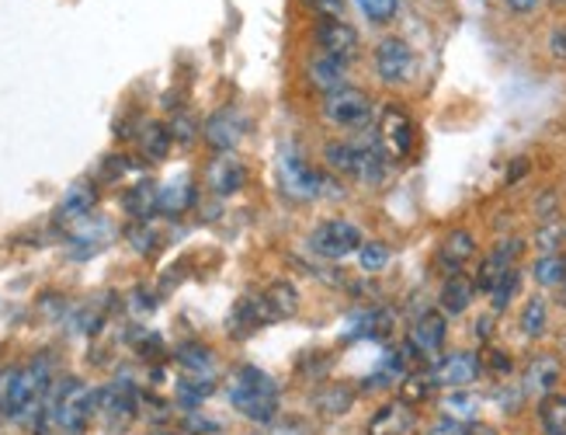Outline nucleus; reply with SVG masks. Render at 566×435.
Listing matches in <instances>:
<instances>
[{"label":"nucleus","mask_w":566,"mask_h":435,"mask_svg":"<svg viewBox=\"0 0 566 435\" xmlns=\"http://www.w3.org/2000/svg\"><path fill=\"white\" fill-rule=\"evenodd\" d=\"M563 234H566V227H559V220H546V224H538V227H535V234H532L528 245H535L538 255H553V251H559V248L566 245Z\"/></svg>","instance_id":"58836bf2"},{"label":"nucleus","mask_w":566,"mask_h":435,"mask_svg":"<svg viewBox=\"0 0 566 435\" xmlns=\"http://www.w3.org/2000/svg\"><path fill=\"white\" fill-rule=\"evenodd\" d=\"M528 175V160L522 157V160H511V167H507V185H514L518 178H525Z\"/></svg>","instance_id":"de8ad7c7"},{"label":"nucleus","mask_w":566,"mask_h":435,"mask_svg":"<svg viewBox=\"0 0 566 435\" xmlns=\"http://www.w3.org/2000/svg\"><path fill=\"white\" fill-rule=\"evenodd\" d=\"M424 373L438 394L441 391H470V386H480L486 380L480 349H449L446 355H438Z\"/></svg>","instance_id":"39448f33"},{"label":"nucleus","mask_w":566,"mask_h":435,"mask_svg":"<svg viewBox=\"0 0 566 435\" xmlns=\"http://www.w3.org/2000/svg\"><path fill=\"white\" fill-rule=\"evenodd\" d=\"M178 404L185 411H199L212 394H216V376H195V373H185L178 380Z\"/></svg>","instance_id":"f704fd0d"},{"label":"nucleus","mask_w":566,"mask_h":435,"mask_svg":"<svg viewBox=\"0 0 566 435\" xmlns=\"http://www.w3.org/2000/svg\"><path fill=\"white\" fill-rule=\"evenodd\" d=\"M549 4H556V8H566V0H549Z\"/></svg>","instance_id":"09e8293b"},{"label":"nucleus","mask_w":566,"mask_h":435,"mask_svg":"<svg viewBox=\"0 0 566 435\" xmlns=\"http://www.w3.org/2000/svg\"><path fill=\"white\" fill-rule=\"evenodd\" d=\"M563 289H566V282H563Z\"/></svg>","instance_id":"8fccbe9b"},{"label":"nucleus","mask_w":566,"mask_h":435,"mask_svg":"<svg viewBox=\"0 0 566 435\" xmlns=\"http://www.w3.org/2000/svg\"><path fill=\"white\" fill-rule=\"evenodd\" d=\"M546 53H549V60L566 63V21H563V25H556V29H549V35H546Z\"/></svg>","instance_id":"a19ab883"},{"label":"nucleus","mask_w":566,"mask_h":435,"mask_svg":"<svg viewBox=\"0 0 566 435\" xmlns=\"http://www.w3.org/2000/svg\"><path fill=\"white\" fill-rule=\"evenodd\" d=\"M112 234V227L105 224V220H84L77 230H73L70 234V255L73 258H91V255H97V251H102L105 245H108V237Z\"/></svg>","instance_id":"7c9ffc66"},{"label":"nucleus","mask_w":566,"mask_h":435,"mask_svg":"<svg viewBox=\"0 0 566 435\" xmlns=\"http://www.w3.org/2000/svg\"><path fill=\"white\" fill-rule=\"evenodd\" d=\"M553 331V303L546 293H532L518 303V334L525 342L538 345L546 342Z\"/></svg>","instance_id":"412c9836"},{"label":"nucleus","mask_w":566,"mask_h":435,"mask_svg":"<svg viewBox=\"0 0 566 435\" xmlns=\"http://www.w3.org/2000/svg\"><path fill=\"white\" fill-rule=\"evenodd\" d=\"M303 77H306V84L316 94H324V99H327V94L348 87V63H340L334 56H324V53H313L303 63Z\"/></svg>","instance_id":"4be33fe9"},{"label":"nucleus","mask_w":566,"mask_h":435,"mask_svg":"<svg viewBox=\"0 0 566 435\" xmlns=\"http://www.w3.org/2000/svg\"><path fill=\"white\" fill-rule=\"evenodd\" d=\"M373 136L379 139V147L386 151V157L392 164L410 160L413 151H417V123L410 118V112L400 108V105H386L379 112L376 126H373Z\"/></svg>","instance_id":"9d476101"},{"label":"nucleus","mask_w":566,"mask_h":435,"mask_svg":"<svg viewBox=\"0 0 566 435\" xmlns=\"http://www.w3.org/2000/svg\"><path fill=\"white\" fill-rule=\"evenodd\" d=\"M525 272L538 286V293H553V289H563V282H566V255L563 251L535 255Z\"/></svg>","instance_id":"cd10ccee"},{"label":"nucleus","mask_w":566,"mask_h":435,"mask_svg":"<svg viewBox=\"0 0 566 435\" xmlns=\"http://www.w3.org/2000/svg\"><path fill=\"white\" fill-rule=\"evenodd\" d=\"M126 172H129V160L118 157V154H108L105 164H102V172H97V175H102V182H118Z\"/></svg>","instance_id":"37998d69"},{"label":"nucleus","mask_w":566,"mask_h":435,"mask_svg":"<svg viewBox=\"0 0 566 435\" xmlns=\"http://www.w3.org/2000/svg\"><path fill=\"white\" fill-rule=\"evenodd\" d=\"M538 4H543V0H504V8L511 14H532V11H538Z\"/></svg>","instance_id":"49530a36"},{"label":"nucleus","mask_w":566,"mask_h":435,"mask_svg":"<svg viewBox=\"0 0 566 435\" xmlns=\"http://www.w3.org/2000/svg\"><path fill=\"white\" fill-rule=\"evenodd\" d=\"M525 251H528V240L522 234L497 237L494 245H490V251L476 258V269H473V282L480 289V297H486L490 289H494V282L504 279L511 269H522Z\"/></svg>","instance_id":"6e6552de"},{"label":"nucleus","mask_w":566,"mask_h":435,"mask_svg":"<svg viewBox=\"0 0 566 435\" xmlns=\"http://www.w3.org/2000/svg\"><path fill=\"white\" fill-rule=\"evenodd\" d=\"M518 435H522V432H518Z\"/></svg>","instance_id":"603ef678"},{"label":"nucleus","mask_w":566,"mask_h":435,"mask_svg":"<svg viewBox=\"0 0 566 435\" xmlns=\"http://www.w3.org/2000/svg\"><path fill=\"white\" fill-rule=\"evenodd\" d=\"M170 143H175V136H170V126L164 123H143L139 130V151L146 160H164L170 154Z\"/></svg>","instance_id":"c9c22d12"},{"label":"nucleus","mask_w":566,"mask_h":435,"mask_svg":"<svg viewBox=\"0 0 566 435\" xmlns=\"http://www.w3.org/2000/svg\"><path fill=\"white\" fill-rule=\"evenodd\" d=\"M483 352V373H486V380L490 383H507V380H518V370H522V362L514 359V352L511 349H504V345H483L480 349Z\"/></svg>","instance_id":"c85d7f7f"},{"label":"nucleus","mask_w":566,"mask_h":435,"mask_svg":"<svg viewBox=\"0 0 566 435\" xmlns=\"http://www.w3.org/2000/svg\"><path fill=\"white\" fill-rule=\"evenodd\" d=\"M303 4H306L310 11H316V18H319V14L344 18V0H303Z\"/></svg>","instance_id":"a18cd8bd"},{"label":"nucleus","mask_w":566,"mask_h":435,"mask_svg":"<svg viewBox=\"0 0 566 435\" xmlns=\"http://www.w3.org/2000/svg\"><path fill=\"white\" fill-rule=\"evenodd\" d=\"M310 404H313V411L319 418H340V415H348L352 404H355V386L352 383H337V380H331V383L319 380Z\"/></svg>","instance_id":"b1692460"},{"label":"nucleus","mask_w":566,"mask_h":435,"mask_svg":"<svg viewBox=\"0 0 566 435\" xmlns=\"http://www.w3.org/2000/svg\"><path fill=\"white\" fill-rule=\"evenodd\" d=\"M170 136H175L178 143H191L195 136H199V126H195V118L188 112H181L175 123H170Z\"/></svg>","instance_id":"79ce46f5"},{"label":"nucleus","mask_w":566,"mask_h":435,"mask_svg":"<svg viewBox=\"0 0 566 435\" xmlns=\"http://www.w3.org/2000/svg\"><path fill=\"white\" fill-rule=\"evenodd\" d=\"M126 237H129V245H133L136 255H154L160 248V234L154 230V220L150 224H133Z\"/></svg>","instance_id":"ea45409f"},{"label":"nucleus","mask_w":566,"mask_h":435,"mask_svg":"<svg viewBox=\"0 0 566 435\" xmlns=\"http://www.w3.org/2000/svg\"><path fill=\"white\" fill-rule=\"evenodd\" d=\"M310 42L316 45V53L334 56L340 63H352L361 53V35L352 21L344 18H331V14H319L313 18V29H310Z\"/></svg>","instance_id":"ddd939ff"},{"label":"nucleus","mask_w":566,"mask_h":435,"mask_svg":"<svg viewBox=\"0 0 566 435\" xmlns=\"http://www.w3.org/2000/svg\"><path fill=\"white\" fill-rule=\"evenodd\" d=\"M227 397L237 415L254 425H272L279 418V401H282L279 383L261 366H251V362L233 370V376L227 383Z\"/></svg>","instance_id":"7ed1b4c3"},{"label":"nucleus","mask_w":566,"mask_h":435,"mask_svg":"<svg viewBox=\"0 0 566 435\" xmlns=\"http://www.w3.org/2000/svg\"><path fill=\"white\" fill-rule=\"evenodd\" d=\"M400 4L403 0H355V8L361 11L365 21H373V25H392L400 14Z\"/></svg>","instance_id":"4c0bfd02"},{"label":"nucleus","mask_w":566,"mask_h":435,"mask_svg":"<svg viewBox=\"0 0 566 435\" xmlns=\"http://www.w3.org/2000/svg\"><path fill=\"white\" fill-rule=\"evenodd\" d=\"M261 307H264V318L268 324H275V321H289L295 310H300V289H295L292 282L279 279L264 289V293L258 297Z\"/></svg>","instance_id":"bb28decb"},{"label":"nucleus","mask_w":566,"mask_h":435,"mask_svg":"<svg viewBox=\"0 0 566 435\" xmlns=\"http://www.w3.org/2000/svg\"><path fill=\"white\" fill-rule=\"evenodd\" d=\"M494 324H497V313H490V310H486V313H480V318H476V328H473V334H476L480 349L494 342Z\"/></svg>","instance_id":"c03bdc74"},{"label":"nucleus","mask_w":566,"mask_h":435,"mask_svg":"<svg viewBox=\"0 0 566 435\" xmlns=\"http://www.w3.org/2000/svg\"><path fill=\"white\" fill-rule=\"evenodd\" d=\"M563 380H566V362L559 352H549V349L532 352L518 370V383H522V391L528 394L532 404L538 397L563 391Z\"/></svg>","instance_id":"f8f14e48"},{"label":"nucleus","mask_w":566,"mask_h":435,"mask_svg":"<svg viewBox=\"0 0 566 435\" xmlns=\"http://www.w3.org/2000/svg\"><path fill=\"white\" fill-rule=\"evenodd\" d=\"M361 227L352 224V220H340V216H331V220H319L310 237H306V248L313 258L319 261H344V258H352L358 255L361 248Z\"/></svg>","instance_id":"0eeeda50"},{"label":"nucleus","mask_w":566,"mask_h":435,"mask_svg":"<svg viewBox=\"0 0 566 435\" xmlns=\"http://www.w3.org/2000/svg\"><path fill=\"white\" fill-rule=\"evenodd\" d=\"M392 265V245L382 237H365L358 248V269L365 276H382Z\"/></svg>","instance_id":"72a5a7b5"},{"label":"nucleus","mask_w":566,"mask_h":435,"mask_svg":"<svg viewBox=\"0 0 566 435\" xmlns=\"http://www.w3.org/2000/svg\"><path fill=\"white\" fill-rule=\"evenodd\" d=\"M122 209H126V216H133L136 224H150L160 213V185L150 178L136 182L126 196H122Z\"/></svg>","instance_id":"393cba45"},{"label":"nucleus","mask_w":566,"mask_h":435,"mask_svg":"<svg viewBox=\"0 0 566 435\" xmlns=\"http://www.w3.org/2000/svg\"><path fill=\"white\" fill-rule=\"evenodd\" d=\"M139 415V391L129 380H112L97 386V418L112 432H126Z\"/></svg>","instance_id":"4468645a"},{"label":"nucleus","mask_w":566,"mask_h":435,"mask_svg":"<svg viewBox=\"0 0 566 435\" xmlns=\"http://www.w3.org/2000/svg\"><path fill=\"white\" fill-rule=\"evenodd\" d=\"M279 185L289 199H300V203H310V199H319L327 196V185L331 178H324V172H316L303 160L300 151L292 147H282L279 151Z\"/></svg>","instance_id":"9b49d317"},{"label":"nucleus","mask_w":566,"mask_h":435,"mask_svg":"<svg viewBox=\"0 0 566 435\" xmlns=\"http://www.w3.org/2000/svg\"><path fill=\"white\" fill-rule=\"evenodd\" d=\"M178 366H181L185 373H195V376H212V370H216V355H212V349H206V345H199V342H188V345L178 349Z\"/></svg>","instance_id":"e433bc0d"},{"label":"nucleus","mask_w":566,"mask_h":435,"mask_svg":"<svg viewBox=\"0 0 566 435\" xmlns=\"http://www.w3.org/2000/svg\"><path fill=\"white\" fill-rule=\"evenodd\" d=\"M94 206H97V188L91 182H73L56 203V224L81 227L84 220H91Z\"/></svg>","instance_id":"5701e85b"},{"label":"nucleus","mask_w":566,"mask_h":435,"mask_svg":"<svg viewBox=\"0 0 566 435\" xmlns=\"http://www.w3.org/2000/svg\"><path fill=\"white\" fill-rule=\"evenodd\" d=\"M417 70V53L413 45L403 39V35H382L376 45H373V74L382 87H407L413 84Z\"/></svg>","instance_id":"423d86ee"},{"label":"nucleus","mask_w":566,"mask_h":435,"mask_svg":"<svg viewBox=\"0 0 566 435\" xmlns=\"http://www.w3.org/2000/svg\"><path fill=\"white\" fill-rule=\"evenodd\" d=\"M195 182L188 175H178V178H170L160 185V213L164 216H181L195 206Z\"/></svg>","instance_id":"c756f323"},{"label":"nucleus","mask_w":566,"mask_h":435,"mask_svg":"<svg viewBox=\"0 0 566 435\" xmlns=\"http://www.w3.org/2000/svg\"><path fill=\"white\" fill-rule=\"evenodd\" d=\"M480 300V289L473 282V272H455V276H446L438 286V310L446 313V318H465V313L473 310V303Z\"/></svg>","instance_id":"a211bd4d"},{"label":"nucleus","mask_w":566,"mask_h":435,"mask_svg":"<svg viewBox=\"0 0 566 435\" xmlns=\"http://www.w3.org/2000/svg\"><path fill=\"white\" fill-rule=\"evenodd\" d=\"M449 338H452L449 318L438 307H428L407 324V338H403L400 349L413 362V370H428L438 355L449 352Z\"/></svg>","instance_id":"20e7f679"},{"label":"nucleus","mask_w":566,"mask_h":435,"mask_svg":"<svg viewBox=\"0 0 566 435\" xmlns=\"http://www.w3.org/2000/svg\"><path fill=\"white\" fill-rule=\"evenodd\" d=\"M490 404H497V411L504 418H518L522 411L532 407L528 394L522 391V383L518 380H507V383H490V394H486Z\"/></svg>","instance_id":"2f4dec72"},{"label":"nucleus","mask_w":566,"mask_h":435,"mask_svg":"<svg viewBox=\"0 0 566 435\" xmlns=\"http://www.w3.org/2000/svg\"><path fill=\"white\" fill-rule=\"evenodd\" d=\"M522 286H525V269H511L504 279L494 282V289L486 293V303H490V313H497V318H504V313L518 303L522 297Z\"/></svg>","instance_id":"473e14b6"},{"label":"nucleus","mask_w":566,"mask_h":435,"mask_svg":"<svg viewBox=\"0 0 566 435\" xmlns=\"http://www.w3.org/2000/svg\"><path fill=\"white\" fill-rule=\"evenodd\" d=\"M324 123L327 126H334V130H348V133H355V130H368L376 123V105H373V99H368V91H361V87H340V91H334V94H327L324 99Z\"/></svg>","instance_id":"1a4fd4ad"},{"label":"nucleus","mask_w":566,"mask_h":435,"mask_svg":"<svg viewBox=\"0 0 566 435\" xmlns=\"http://www.w3.org/2000/svg\"><path fill=\"white\" fill-rule=\"evenodd\" d=\"M486 394L480 386H470V391H441L434 397V415L452 418V422H480L486 415Z\"/></svg>","instance_id":"6ab92c4d"},{"label":"nucleus","mask_w":566,"mask_h":435,"mask_svg":"<svg viewBox=\"0 0 566 435\" xmlns=\"http://www.w3.org/2000/svg\"><path fill=\"white\" fill-rule=\"evenodd\" d=\"M535 435H566V391L546 394L532 404Z\"/></svg>","instance_id":"a878e982"},{"label":"nucleus","mask_w":566,"mask_h":435,"mask_svg":"<svg viewBox=\"0 0 566 435\" xmlns=\"http://www.w3.org/2000/svg\"><path fill=\"white\" fill-rule=\"evenodd\" d=\"M248 178H251L248 167H243V160L233 157V154H219L206 167V185H209L212 196H219V199L237 196V191L248 185Z\"/></svg>","instance_id":"aec40b11"},{"label":"nucleus","mask_w":566,"mask_h":435,"mask_svg":"<svg viewBox=\"0 0 566 435\" xmlns=\"http://www.w3.org/2000/svg\"><path fill=\"white\" fill-rule=\"evenodd\" d=\"M94 415H97L94 386H87L77 376L56 380L35 415V435H81L94 422Z\"/></svg>","instance_id":"f257e3e1"},{"label":"nucleus","mask_w":566,"mask_h":435,"mask_svg":"<svg viewBox=\"0 0 566 435\" xmlns=\"http://www.w3.org/2000/svg\"><path fill=\"white\" fill-rule=\"evenodd\" d=\"M563 240H566V234H563Z\"/></svg>","instance_id":"3c124183"},{"label":"nucleus","mask_w":566,"mask_h":435,"mask_svg":"<svg viewBox=\"0 0 566 435\" xmlns=\"http://www.w3.org/2000/svg\"><path fill=\"white\" fill-rule=\"evenodd\" d=\"M53 362L35 355L21 366H8L0 373V415L11 422H29L39 415L45 394L53 391Z\"/></svg>","instance_id":"f03ea898"},{"label":"nucleus","mask_w":566,"mask_h":435,"mask_svg":"<svg viewBox=\"0 0 566 435\" xmlns=\"http://www.w3.org/2000/svg\"><path fill=\"white\" fill-rule=\"evenodd\" d=\"M248 126H251V118L243 115L240 108L227 105V108H219L206 118V126H202V136L212 151L219 154H233L240 147V139L248 136Z\"/></svg>","instance_id":"f3484780"},{"label":"nucleus","mask_w":566,"mask_h":435,"mask_svg":"<svg viewBox=\"0 0 566 435\" xmlns=\"http://www.w3.org/2000/svg\"><path fill=\"white\" fill-rule=\"evenodd\" d=\"M421 428H424L421 407L407 404L403 397L382 401L365 422V435H421Z\"/></svg>","instance_id":"dca6fc26"},{"label":"nucleus","mask_w":566,"mask_h":435,"mask_svg":"<svg viewBox=\"0 0 566 435\" xmlns=\"http://www.w3.org/2000/svg\"><path fill=\"white\" fill-rule=\"evenodd\" d=\"M480 258V237L470 227H452L441 234L438 248H434V269L438 276H455V272H470V265Z\"/></svg>","instance_id":"2eb2a0df"}]
</instances>
